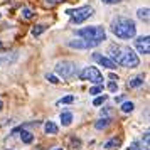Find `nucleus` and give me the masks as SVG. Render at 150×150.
I'll return each instance as SVG.
<instances>
[{"label": "nucleus", "mask_w": 150, "mask_h": 150, "mask_svg": "<svg viewBox=\"0 0 150 150\" xmlns=\"http://www.w3.org/2000/svg\"><path fill=\"white\" fill-rule=\"evenodd\" d=\"M110 56H111V59H113L118 66H122V68H132L133 69L140 64V59H138L137 52H133V51L130 47H127V46L111 44V46H110Z\"/></svg>", "instance_id": "1"}, {"label": "nucleus", "mask_w": 150, "mask_h": 150, "mask_svg": "<svg viewBox=\"0 0 150 150\" xmlns=\"http://www.w3.org/2000/svg\"><path fill=\"white\" fill-rule=\"evenodd\" d=\"M111 32L118 39L128 41V39H133L137 35V25L135 22L132 19H128V17H116L111 22Z\"/></svg>", "instance_id": "2"}, {"label": "nucleus", "mask_w": 150, "mask_h": 150, "mask_svg": "<svg viewBox=\"0 0 150 150\" xmlns=\"http://www.w3.org/2000/svg\"><path fill=\"white\" fill-rule=\"evenodd\" d=\"M76 34L83 37V39H88V41H93L95 44H101L105 39H106V32L101 25H89V27H84V29H79Z\"/></svg>", "instance_id": "3"}, {"label": "nucleus", "mask_w": 150, "mask_h": 150, "mask_svg": "<svg viewBox=\"0 0 150 150\" xmlns=\"http://www.w3.org/2000/svg\"><path fill=\"white\" fill-rule=\"evenodd\" d=\"M66 14L71 17V25H78V24H83L84 21H88L89 17L95 14V10L89 5H83V7L78 8H68Z\"/></svg>", "instance_id": "4"}, {"label": "nucleus", "mask_w": 150, "mask_h": 150, "mask_svg": "<svg viewBox=\"0 0 150 150\" xmlns=\"http://www.w3.org/2000/svg\"><path fill=\"white\" fill-rule=\"evenodd\" d=\"M56 74L62 78V79H69V78H73L76 74V64L71 61H62V62H57L56 64Z\"/></svg>", "instance_id": "5"}, {"label": "nucleus", "mask_w": 150, "mask_h": 150, "mask_svg": "<svg viewBox=\"0 0 150 150\" xmlns=\"http://www.w3.org/2000/svg\"><path fill=\"white\" fill-rule=\"evenodd\" d=\"M79 79H83V81H91V83H95V84H101L103 74L95 68V66H88V68H84L81 73H79Z\"/></svg>", "instance_id": "6"}, {"label": "nucleus", "mask_w": 150, "mask_h": 150, "mask_svg": "<svg viewBox=\"0 0 150 150\" xmlns=\"http://www.w3.org/2000/svg\"><path fill=\"white\" fill-rule=\"evenodd\" d=\"M68 46L71 49H79V51H83V49H91V47H96L98 44H95L93 41H88V39H71V41H68Z\"/></svg>", "instance_id": "7"}, {"label": "nucleus", "mask_w": 150, "mask_h": 150, "mask_svg": "<svg viewBox=\"0 0 150 150\" xmlns=\"http://www.w3.org/2000/svg\"><path fill=\"white\" fill-rule=\"evenodd\" d=\"M135 47L140 54H149L150 52V37L149 35H140L135 39Z\"/></svg>", "instance_id": "8"}, {"label": "nucleus", "mask_w": 150, "mask_h": 150, "mask_svg": "<svg viewBox=\"0 0 150 150\" xmlns=\"http://www.w3.org/2000/svg\"><path fill=\"white\" fill-rule=\"evenodd\" d=\"M93 61H96L98 64H101L103 68H108V69L116 68V62L113 61L111 57H106V56L100 54V52H95V54H93Z\"/></svg>", "instance_id": "9"}, {"label": "nucleus", "mask_w": 150, "mask_h": 150, "mask_svg": "<svg viewBox=\"0 0 150 150\" xmlns=\"http://www.w3.org/2000/svg\"><path fill=\"white\" fill-rule=\"evenodd\" d=\"M19 54L17 52H0V66L4 64H14L17 61Z\"/></svg>", "instance_id": "10"}, {"label": "nucleus", "mask_w": 150, "mask_h": 150, "mask_svg": "<svg viewBox=\"0 0 150 150\" xmlns=\"http://www.w3.org/2000/svg\"><path fill=\"white\" fill-rule=\"evenodd\" d=\"M17 132H22V133H21V140H22L24 143H27V145H29V143L34 142V135H32L30 132H27V130H24L22 127H19V128H15L14 132H12V135H15Z\"/></svg>", "instance_id": "11"}, {"label": "nucleus", "mask_w": 150, "mask_h": 150, "mask_svg": "<svg viewBox=\"0 0 150 150\" xmlns=\"http://www.w3.org/2000/svg\"><path fill=\"white\" fill-rule=\"evenodd\" d=\"M145 81V76L143 74H138V76H133V78H130L128 81H127V86L128 88H140Z\"/></svg>", "instance_id": "12"}, {"label": "nucleus", "mask_w": 150, "mask_h": 150, "mask_svg": "<svg viewBox=\"0 0 150 150\" xmlns=\"http://www.w3.org/2000/svg\"><path fill=\"white\" fill-rule=\"evenodd\" d=\"M120 145H122V138L113 137V138H110L108 142L105 143V147H103V149H105V150H113V149H118Z\"/></svg>", "instance_id": "13"}, {"label": "nucleus", "mask_w": 150, "mask_h": 150, "mask_svg": "<svg viewBox=\"0 0 150 150\" xmlns=\"http://www.w3.org/2000/svg\"><path fill=\"white\" fill-rule=\"evenodd\" d=\"M111 120H113V118H108V116H101V118H100V120L95 123V128H96V130H105V128H106V127L110 125V123H111Z\"/></svg>", "instance_id": "14"}, {"label": "nucleus", "mask_w": 150, "mask_h": 150, "mask_svg": "<svg viewBox=\"0 0 150 150\" xmlns=\"http://www.w3.org/2000/svg\"><path fill=\"white\" fill-rule=\"evenodd\" d=\"M57 125H56L54 122H46L44 123V132L47 133V135H56L57 133Z\"/></svg>", "instance_id": "15"}, {"label": "nucleus", "mask_w": 150, "mask_h": 150, "mask_svg": "<svg viewBox=\"0 0 150 150\" xmlns=\"http://www.w3.org/2000/svg\"><path fill=\"white\" fill-rule=\"evenodd\" d=\"M73 123V113L71 111H62L61 113V125L62 127H69Z\"/></svg>", "instance_id": "16"}, {"label": "nucleus", "mask_w": 150, "mask_h": 150, "mask_svg": "<svg viewBox=\"0 0 150 150\" xmlns=\"http://www.w3.org/2000/svg\"><path fill=\"white\" fill-rule=\"evenodd\" d=\"M120 110H122L123 113H132V111L135 110V105H133L132 101H125V103H122Z\"/></svg>", "instance_id": "17"}, {"label": "nucleus", "mask_w": 150, "mask_h": 150, "mask_svg": "<svg viewBox=\"0 0 150 150\" xmlns=\"http://www.w3.org/2000/svg\"><path fill=\"white\" fill-rule=\"evenodd\" d=\"M137 15H138V19H140V21L149 22V8H147V7H145V8H138V10H137Z\"/></svg>", "instance_id": "18"}, {"label": "nucleus", "mask_w": 150, "mask_h": 150, "mask_svg": "<svg viewBox=\"0 0 150 150\" xmlns=\"http://www.w3.org/2000/svg\"><path fill=\"white\" fill-rule=\"evenodd\" d=\"M44 30H46V25H44V24H39V25H35V27L32 29V35H34V37H39Z\"/></svg>", "instance_id": "19"}, {"label": "nucleus", "mask_w": 150, "mask_h": 150, "mask_svg": "<svg viewBox=\"0 0 150 150\" xmlns=\"http://www.w3.org/2000/svg\"><path fill=\"white\" fill-rule=\"evenodd\" d=\"M74 101V96H64V98H61V100H57V105H69V103Z\"/></svg>", "instance_id": "20"}, {"label": "nucleus", "mask_w": 150, "mask_h": 150, "mask_svg": "<svg viewBox=\"0 0 150 150\" xmlns=\"http://www.w3.org/2000/svg\"><path fill=\"white\" fill-rule=\"evenodd\" d=\"M103 91V86L101 84H98V86H95V88H91L89 89V95H93V96H98L100 93Z\"/></svg>", "instance_id": "21"}, {"label": "nucleus", "mask_w": 150, "mask_h": 150, "mask_svg": "<svg viewBox=\"0 0 150 150\" xmlns=\"http://www.w3.org/2000/svg\"><path fill=\"white\" fill-rule=\"evenodd\" d=\"M108 89L111 93H116V91H118V81H113V79H111V81L108 83Z\"/></svg>", "instance_id": "22"}, {"label": "nucleus", "mask_w": 150, "mask_h": 150, "mask_svg": "<svg viewBox=\"0 0 150 150\" xmlns=\"http://www.w3.org/2000/svg\"><path fill=\"white\" fill-rule=\"evenodd\" d=\"M22 15H24L25 19H32L35 14L32 12V10H30V8H24V10H22Z\"/></svg>", "instance_id": "23"}, {"label": "nucleus", "mask_w": 150, "mask_h": 150, "mask_svg": "<svg viewBox=\"0 0 150 150\" xmlns=\"http://www.w3.org/2000/svg\"><path fill=\"white\" fill-rule=\"evenodd\" d=\"M105 101H106V96H98L95 101H93V106H100V105H103Z\"/></svg>", "instance_id": "24"}, {"label": "nucleus", "mask_w": 150, "mask_h": 150, "mask_svg": "<svg viewBox=\"0 0 150 150\" xmlns=\"http://www.w3.org/2000/svg\"><path fill=\"white\" fill-rule=\"evenodd\" d=\"M71 145H73V149H79V147H81V140L73 137V138H71Z\"/></svg>", "instance_id": "25"}, {"label": "nucleus", "mask_w": 150, "mask_h": 150, "mask_svg": "<svg viewBox=\"0 0 150 150\" xmlns=\"http://www.w3.org/2000/svg\"><path fill=\"white\" fill-rule=\"evenodd\" d=\"M61 2H64V0H44V4H46V5H49V7H54V5L61 4Z\"/></svg>", "instance_id": "26"}, {"label": "nucleus", "mask_w": 150, "mask_h": 150, "mask_svg": "<svg viewBox=\"0 0 150 150\" xmlns=\"http://www.w3.org/2000/svg\"><path fill=\"white\" fill-rule=\"evenodd\" d=\"M46 79H47L49 83H52V84H57V83H59V79H57L56 76H52V74H47L46 76Z\"/></svg>", "instance_id": "27"}, {"label": "nucleus", "mask_w": 150, "mask_h": 150, "mask_svg": "<svg viewBox=\"0 0 150 150\" xmlns=\"http://www.w3.org/2000/svg\"><path fill=\"white\" fill-rule=\"evenodd\" d=\"M149 132H145V137H143V145H145V150H149Z\"/></svg>", "instance_id": "28"}, {"label": "nucleus", "mask_w": 150, "mask_h": 150, "mask_svg": "<svg viewBox=\"0 0 150 150\" xmlns=\"http://www.w3.org/2000/svg\"><path fill=\"white\" fill-rule=\"evenodd\" d=\"M128 150H142V149H140V143H138V142H133L128 147Z\"/></svg>", "instance_id": "29"}, {"label": "nucleus", "mask_w": 150, "mask_h": 150, "mask_svg": "<svg viewBox=\"0 0 150 150\" xmlns=\"http://www.w3.org/2000/svg\"><path fill=\"white\" fill-rule=\"evenodd\" d=\"M101 115H103V116H108V118H111V116H113V111H111V110H103Z\"/></svg>", "instance_id": "30"}, {"label": "nucleus", "mask_w": 150, "mask_h": 150, "mask_svg": "<svg viewBox=\"0 0 150 150\" xmlns=\"http://www.w3.org/2000/svg\"><path fill=\"white\" fill-rule=\"evenodd\" d=\"M103 4H108V5H113V4H120L122 0H101Z\"/></svg>", "instance_id": "31"}, {"label": "nucleus", "mask_w": 150, "mask_h": 150, "mask_svg": "<svg viewBox=\"0 0 150 150\" xmlns=\"http://www.w3.org/2000/svg\"><path fill=\"white\" fill-rule=\"evenodd\" d=\"M110 79H113V81H118V76H116V74H113V73H111V74H110Z\"/></svg>", "instance_id": "32"}, {"label": "nucleus", "mask_w": 150, "mask_h": 150, "mask_svg": "<svg viewBox=\"0 0 150 150\" xmlns=\"http://www.w3.org/2000/svg\"><path fill=\"white\" fill-rule=\"evenodd\" d=\"M115 101H116V103H120V101H123V96H118V98H115Z\"/></svg>", "instance_id": "33"}, {"label": "nucleus", "mask_w": 150, "mask_h": 150, "mask_svg": "<svg viewBox=\"0 0 150 150\" xmlns=\"http://www.w3.org/2000/svg\"><path fill=\"white\" fill-rule=\"evenodd\" d=\"M2 110H4V101L0 100V111H2Z\"/></svg>", "instance_id": "34"}, {"label": "nucleus", "mask_w": 150, "mask_h": 150, "mask_svg": "<svg viewBox=\"0 0 150 150\" xmlns=\"http://www.w3.org/2000/svg\"><path fill=\"white\" fill-rule=\"evenodd\" d=\"M54 150H62V149H54Z\"/></svg>", "instance_id": "35"}, {"label": "nucleus", "mask_w": 150, "mask_h": 150, "mask_svg": "<svg viewBox=\"0 0 150 150\" xmlns=\"http://www.w3.org/2000/svg\"><path fill=\"white\" fill-rule=\"evenodd\" d=\"M0 19H2V12H0Z\"/></svg>", "instance_id": "36"}]
</instances>
